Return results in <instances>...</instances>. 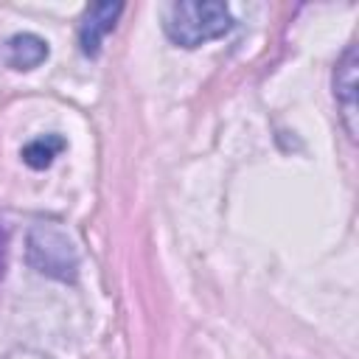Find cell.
I'll use <instances>...</instances> for the list:
<instances>
[{"label":"cell","mask_w":359,"mask_h":359,"mask_svg":"<svg viewBox=\"0 0 359 359\" xmlns=\"http://www.w3.org/2000/svg\"><path fill=\"white\" fill-rule=\"evenodd\" d=\"M123 6L121 3H93L84 8L81 22H79V45L84 56H98L104 36L115 28Z\"/></svg>","instance_id":"obj_3"},{"label":"cell","mask_w":359,"mask_h":359,"mask_svg":"<svg viewBox=\"0 0 359 359\" xmlns=\"http://www.w3.org/2000/svg\"><path fill=\"white\" fill-rule=\"evenodd\" d=\"M48 53H50L48 42L36 34H28V31L14 34L6 42V65L14 70H34L48 59Z\"/></svg>","instance_id":"obj_5"},{"label":"cell","mask_w":359,"mask_h":359,"mask_svg":"<svg viewBox=\"0 0 359 359\" xmlns=\"http://www.w3.org/2000/svg\"><path fill=\"white\" fill-rule=\"evenodd\" d=\"M334 95L342 112V123L356 137V45H348L334 70Z\"/></svg>","instance_id":"obj_4"},{"label":"cell","mask_w":359,"mask_h":359,"mask_svg":"<svg viewBox=\"0 0 359 359\" xmlns=\"http://www.w3.org/2000/svg\"><path fill=\"white\" fill-rule=\"evenodd\" d=\"M25 261L34 272L73 283L79 275V247L73 236L56 222H36L25 236Z\"/></svg>","instance_id":"obj_2"},{"label":"cell","mask_w":359,"mask_h":359,"mask_svg":"<svg viewBox=\"0 0 359 359\" xmlns=\"http://www.w3.org/2000/svg\"><path fill=\"white\" fill-rule=\"evenodd\" d=\"M65 149H67V140L62 135H56V132H48V135H39V137H34V140H28L22 146V163L31 165V168H36V171H42Z\"/></svg>","instance_id":"obj_6"},{"label":"cell","mask_w":359,"mask_h":359,"mask_svg":"<svg viewBox=\"0 0 359 359\" xmlns=\"http://www.w3.org/2000/svg\"><path fill=\"white\" fill-rule=\"evenodd\" d=\"M165 36L180 48H199L233 28V14L219 0H180L165 8Z\"/></svg>","instance_id":"obj_1"},{"label":"cell","mask_w":359,"mask_h":359,"mask_svg":"<svg viewBox=\"0 0 359 359\" xmlns=\"http://www.w3.org/2000/svg\"><path fill=\"white\" fill-rule=\"evenodd\" d=\"M6 250H8V233L0 222V280H3V272H6Z\"/></svg>","instance_id":"obj_7"}]
</instances>
